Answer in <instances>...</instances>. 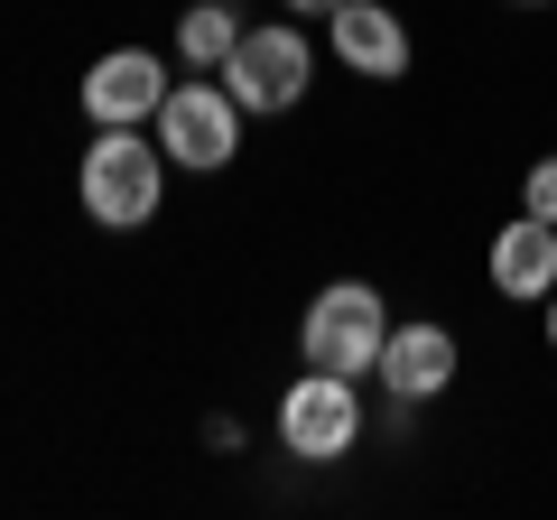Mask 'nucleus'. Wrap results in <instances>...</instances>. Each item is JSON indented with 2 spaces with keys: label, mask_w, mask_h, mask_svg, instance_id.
<instances>
[{
  "label": "nucleus",
  "mask_w": 557,
  "mask_h": 520,
  "mask_svg": "<svg viewBox=\"0 0 557 520\" xmlns=\"http://www.w3.org/2000/svg\"><path fill=\"white\" fill-rule=\"evenodd\" d=\"M456 335H446L437 317H409V325H391V344H381V362H372V381H391V400H437L446 381H456Z\"/></svg>",
  "instance_id": "8"
},
{
  "label": "nucleus",
  "mask_w": 557,
  "mask_h": 520,
  "mask_svg": "<svg viewBox=\"0 0 557 520\" xmlns=\"http://www.w3.org/2000/svg\"><path fill=\"white\" fill-rule=\"evenodd\" d=\"M539 325H548V354H557V298H548V307H539Z\"/></svg>",
  "instance_id": "13"
},
{
  "label": "nucleus",
  "mask_w": 557,
  "mask_h": 520,
  "mask_svg": "<svg viewBox=\"0 0 557 520\" xmlns=\"http://www.w3.org/2000/svg\"><path fill=\"white\" fill-rule=\"evenodd\" d=\"M511 10H548V0H511Z\"/></svg>",
  "instance_id": "14"
},
{
  "label": "nucleus",
  "mask_w": 557,
  "mask_h": 520,
  "mask_svg": "<svg viewBox=\"0 0 557 520\" xmlns=\"http://www.w3.org/2000/svg\"><path fill=\"white\" fill-rule=\"evenodd\" d=\"M233 38H242V10H223V0H196L177 20V57L196 65V75H214V65L233 57Z\"/></svg>",
  "instance_id": "10"
},
{
  "label": "nucleus",
  "mask_w": 557,
  "mask_h": 520,
  "mask_svg": "<svg viewBox=\"0 0 557 520\" xmlns=\"http://www.w3.org/2000/svg\"><path fill=\"white\" fill-rule=\"evenodd\" d=\"M520 214L557 223V149H548V159H530V177H520Z\"/></svg>",
  "instance_id": "11"
},
{
  "label": "nucleus",
  "mask_w": 557,
  "mask_h": 520,
  "mask_svg": "<svg viewBox=\"0 0 557 520\" xmlns=\"http://www.w3.org/2000/svg\"><path fill=\"white\" fill-rule=\"evenodd\" d=\"M325 47H335V65L362 75V84H399L409 75V20H399L391 0H344L335 20H325Z\"/></svg>",
  "instance_id": "7"
},
{
  "label": "nucleus",
  "mask_w": 557,
  "mask_h": 520,
  "mask_svg": "<svg viewBox=\"0 0 557 520\" xmlns=\"http://www.w3.org/2000/svg\"><path fill=\"white\" fill-rule=\"evenodd\" d=\"M354 437H362V391L344 372L307 362V381H288V400H278V446L298 465H344Z\"/></svg>",
  "instance_id": "5"
},
{
  "label": "nucleus",
  "mask_w": 557,
  "mask_h": 520,
  "mask_svg": "<svg viewBox=\"0 0 557 520\" xmlns=\"http://www.w3.org/2000/svg\"><path fill=\"white\" fill-rule=\"evenodd\" d=\"M214 75L233 84V102L251 121H278V112H298L307 84H317V47H307V28L260 20V28H242V38H233V57H223Z\"/></svg>",
  "instance_id": "3"
},
{
  "label": "nucleus",
  "mask_w": 557,
  "mask_h": 520,
  "mask_svg": "<svg viewBox=\"0 0 557 520\" xmlns=\"http://www.w3.org/2000/svg\"><path fill=\"white\" fill-rule=\"evenodd\" d=\"M493 288L511 307H548L557 298V223H539V214L502 223L493 233Z\"/></svg>",
  "instance_id": "9"
},
{
  "label": "nucleus",
  "mask_w": 557,
  "mask_h": 520,
  "mask_svg": "<svg viewBox=\"0 0 557 520\" xmlns=\"http://www.w3.org/2000/svg\"><path fill=\"white\" fill-rule=\"evenodd\" d=\"M75 196H84V214L102 233H139L168 196V149L149 131H94V149L75 168Z\"/></svg>",
  "instance_id": "1"
},
{
  "label": "nucleus",
  "mask_w": 557,
  "mask_h": 520,
  "mask_svg": "<svg viewBox=\"0 0 557 520\" xmlns=\"http://www.w3.org/2000/svg\"><path fill=\"white\" fill-rule=\"evenodd\" d=\"M381 344H391V307H381L372 280H325L298 317V354L317 372H344V381H372Z\"/></svg>",
  "instance_id": "2"
},
{
  "label": "nucleus",
  "mask_w": 557,
  "mask_h": 520,
  "mask_svg": "<svg viewBox=\"0 0 557 520\" xmlns=\"http://www.w3.org/2000/svg\"><path fill=\"white\" fill-rule=\"evenodd\" d=\"M278 10H298V20H335L344 0H278Z\"/></svg>",
  "instance_id": "12"
},
{
  "label": "nucleus",
  "mask_w": 557,
  "mask_h": 520,
  "mask_svg": "<svg viewBox=\"0 0 557 520\" xmlns=\"http://www.w3.org/2000/svg\"><path fill=\"white\" fill-rule=\"evenodd\" d=\"M242 102H233V84H168V102H159V149H168V168H186V177H214V168H233L242 159Z\"/></svg>",
  "instance_id": "4"
},
{
  "label": "nucleus",
  "mask_w": 557,
  "mask_h": 520,
  "mask_svg": "<svg viewBox=\"0 0 557 520\" xmlns=\"http://www.w3.org/2000/svg\"><path fill=\"white\" fill-rule=\"evenodd\" d=\"M159 102H168V65L149 47H112V57L84 65V112H94V131H149Z\"/></svg>",
  "instance_id": "6"
}]
</instances>
